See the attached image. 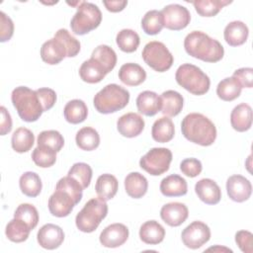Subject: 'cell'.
Returning <instances> with one entry per match:
<instances>
[{
  "instance_id": "7a4b0ae2",
  "label": "cell",
  "mask_w": 253,
  "mask_h": 253,
  "mask_svg": "<svg viewBox=\"0 0 253 253\" xmlns=\"http://www.w3.org/2000/svg\"><path fill=\"white\" fill-rule=\"evenodd\" d=\"M181 130L185 138L202 146L211 145L216 138L214 124L200 113L188 114L181 123Z\"/></svg>"
},
{
  "instance_id": "d6986e66",
  "label": "cell",
  "mask_w": 253,
  "mask_h": 253,
  "mask_svg": "<svg viewBox=\"0 0 253 253\" xmlns=\"http://www.w3.org/2000/svg\"><path fill=\"white\" fill-rule=\"evenodd\" d=\"M66 56L67 52L64 45L55 38L44 42L41 47V57L49 65L58 64Z\"/></svg>"
},
{
  "instance_id": "4316f807",
  "label": "cell",
  "mask_w": 253,
  "mask_h": 253,
  "mask_svg": "<svg viewBox=\"0 0 253 253\" xmlns=\"http://www.w3.org/2000/svg\"><path fill=\"white\" fill-rule=\"evenodd\" d=\"M139 237L146 244L156 245L163 241L165 229L158 221L148 220L140 226Z\"/></svg>"
},
{
  "instance_id": "60d3db41",
  "label": "cell",
  "mask_w": 253,
  "mask_h": 253,
  "mask_svg": "<svg viewBox=\"0 0 253 253\" xmlns=\"http://www.w3.org/2000/svg\"><path fill=\"white\" fill-rule=\"evenodd\" d=\"M32 159L37 166L47 168L55 163L56 151L46 145H38L32 153Z\"/></svg>"
},
{
  "instance_id": "44dd1931",
  "label": "cell",
  "mask_w": 253,
  "mask_h": 253,
  "mask_svg": "<svg viewBox=\"0 0 253 253\" xmlns=\"http://www.w3.org/2000/svg\"><path fill=\"white\" fill-rule=\"evenodd\" d=\"M231 126L239 132L250 129L252 126V109L246 103H241L233 108L230 114Z\"/></svg>"
},
{
  "instance_id": "f6af8a7d",
  "label": "cell",
  "mask_w": 253,
  "mask_h": 253,
  "mask_svg": "<svg viewBox=\"0 0 253 253\" xmlns=\"http://www.w3.org/2000/svg\"><path fill=\"white\" fill-rule=\"evenodd\" d=\"M14 217L24 220L33 230L39 223L38 210L31 204H21L14 212Z\"/></svg>"
},
{
  "instance_id": "bcb514c9",
  "label": "cell",
  "mask_w": 253,
  "mask_h": 253,
  "mask_svg": "<svg viewBox=\"0 0 253 253\" xmlns=\"http://www.w3.org/2000/svg\"><path fill=\"white\" fill-rule=\"evenodd\" d=\"M38 145H46L58 152L64 145V138L57 130H43L38 135Z\"/></svg>"
},
{
  "instance_id": "f546056e",
  "label": "cell",
  "mask_w": 253,
  "mask_h": 253,
  "mask_svg": "<svg viewBox=\"0 0 253 253\" xmlns=\"http://www.w3.org/2000/svg\"><path fill=\"white\" fill-rule=\"evenodd\" d=\"M175 126L172 120L168 117L159 118L152 125L151 135L152 138L160 143L170 141L174 137Z\"/></svg>"
},
{
  "instance_id": "681fc988",
  "label": "cell",
  "mask_w": 253,
  "mask_h": 253,
  "mask_svg": "<svg viewBox=\"0 0 253 253\" xmlns=\"http://www.w3.org/2000/svg\"><path fill=\"white\" fill-rule=\"evenodd\" d=\"M43 108V112L50 110L56 102V93L50 88H40L36 90Z\"/></svg>"
},
{
  "instance_id": "ac0fdd59",
  "label": "cell",
  "mask_w": 253,
  "mask_h": 253,
  "mask_svg": "<svg viewBox=\"0 0 253 253\" xmlns=\"http://www.w3.org/2000/svg\"><path fill=\"white\" fill-rule=\"evenodd\" d=\"M195 192L199 199L207 205H216L221 199L219 186L211 179L204 178L195 185Z\"/></svg>"
},
{
  "instance_id": "ab89813d",
  "label": "cell",
  "mask_w": 253,
  "mask_h": 253,
  "mask_svg": "<svg viewBox=\"0 0 253 253\" xmlns=\"http://www.w3.org/2000/svg\"><path fill=\"white\" fill-rule=\"evenodd\" d=\"M164 27L163 17L160 11L150 10L145 13L141 20V28L147 35L154 36L161 32Z\"/></svg>"
},
{
  "instance_id": "7bdbcfd3",
  "label": "cell",
  "mask_w": 253,
  "mask_h": 253,
  "mask_svg": "<svg viewBox=\"0 0 253 253\" xmlns=\"http://www.w3.org/2000/svg\"><path fill=\"white\" fill-rule=\"evenodd\" d=\"M68 176L75 178L83 189L89 187L92 179V168L84 162H77L71 166L68 171Z\"/></svg>"
},
{
  "instance_id": "db71d44e",
  "label": "cell",
  "mask_w": 253,
  "mask_h": 253,
  "mask_svg": "<svg viewBox=\"0 0 253 253\" xmlns=\"http://www.w3.org/2000/svg\"><path fill=\"white\" fill-rule=\"evenodd\" d=\"M103 4L105 5L106 9L110 12L117 13L123 11L126 6L127 5V1L126 0H118V1H103Z\"/></svg>"
},
{
  "instance_id": "3957f363",
  "label": "cell",
  "mask_w": 253,
  "mask_h": 253,
  "mask_svg": "<svg viewBox=\"0 0 253 253\" xmlns=\"http://www.w3.org/2000/svg\"><path fill=\"white\" fill-rule=\"evenodd\" d=\"M11 101L19 117L25 122H36L43 113V108L37 92L29 87H16L12 91Z\"/></svg>"
},
{
  "instance_id": "f35d334b",
  "label": "cell",
  "mask_w": 253,
  "mask_h": 253,
  "mask_svg": "<svg viewBox=\"0 0 253 253\" xmlns=\"http://www.w3.org/2000/svg\"><path fill=\"white\" fill-rule=\"evenodd\" d=\"M197 13L202 17H213L231 1L228 0H198L192 2Z\"/></svg>"
},
{
  "instance_id": "816d5d0a",
  "label": "cell",
  "mask_w": 253,
  "mask_h": 253,
  "mask_svg": "<svg viewBox=\"0 0 253 253\" xmlns=\"http://www.w3.org/2000/svg\"><path fill=\"white\" fill-rule=\"evenodd\" d=\"M232 77L240 83L242 88H251L253 86V69L251 67H242L235 70Z\"/></svg>"
},
{
  "instance_id": "11a10c76",
  "label": "cell",
  "mask_w": 253,
  "mask_h": 253,
  "mask_svg": "<svg viewBox=\"0 0 253 253\" xmlns=\"http://www.w3.org/2000/svg\"><path fill=\"white\" fill-rule=\"evenodd\" d=\"M211 250H213V251H229V252H232L231 249H228V248H225V247H219V246H215V247H211L208 249V251H211Z\"/></svg>"
},
{
  "instance_id": "6da1fadb",
  "label": "cell",
  "mask_w": 253,
  "mask_h": 253,
  "mask_svg": "<svg viewBox=\"0 0 253 253\" xmlns=\"http://www.w3.org/2000/svg\"><path fill=\"white\" fill-rule=\"evenodd\" d=\"M186 52L198 59L206 62H217L224 54L221 43L201 31H193L184 40Z\"/></svg>"
},
{
  "instance_id": "cb8c5ba5",
  "label": "cell",
  "mask_w": 253,
  "mask_h": 253,
  "mask_svg": "<svg viewBox=\"0 0 253 253\" xmlns=\"http://www.w3.org/2000/svg\"><path fill=\"white\" fill-rule=\"evenodd\" d=\"M160 192L165 197H180L187 194L188 185L183 177L177 174H172L162 179L160 183Z\"/></svg>"
},
{
  "instance_id": "ba28073f",
  "label": "cell",
  "mask_w": 253,
  "mask_h": 253,
  "mask_svg": "<svg viewBox=\"0 0 253 253\" xmlns=\"http://www.w3.org/2000/svg\"><path fill=\"white\" fill-rule=\"evenodd\" d=\"M144 62L157 72H165L171 68L174 57L166 45L157 41L146 43L141 52Z\"/></svg>"
},
{
  "instance_id": "5bb4252c",
  "label": "cell",
  "mask_w": 253,
  "mask_h": 253,
  "mask_svg": "<svg viewBox=\"0 0 253 253\" xmlns=\"http://www.w3.org/2000/svg\"><path fill=\"white\" fill-rule=\"evenodd\" d=\"M37 239L41 247L53 250L62 244L64 240V232L60 226L52 223H46L39 229Z\"/></svg>"
},
{
  "instance_id": "30bf717a",
  "label": "cell",
  "mask_w": 253,
  "mask_h": 253,
  "mask_svg": "<svg viewBox=\"0 0 253 253\" xmlns=\"http://www.w3.org/2000/svg\"><path fill=\"white\" fill-rule=\"evenodd\" d=\"M163 17L164 27L171 31L185 29L191 21L189 10L179 4H169L160 11Z\"/></svg>"
},
{
  "instance_id": "52a82bcc",
  "label": "cell",
  "mask_w": 253,
  "mask_h": 253,
  "mask_svg": "<svg viewBox=\"0 0 253 253\" xmlns=\"http://www.w3.org/2000/svg\"><path fill=\"white\" fill-rule=\"evenodd\" d=\"M102 22V13L93 3L81 1L77 11L70 21V27L75 35L83 36L99 27Z\"/></svg>"
},
{
  "instance_id": "f907efd6",
  "label": "cell",
  "mask_w": 253,
  "mask_h": 253,
  "mask_svg": "<svg viewBox=\"0 0 253 253\" xmlns=\"http://www.w3.org/2000/svg\"><path fill=\"white\" fill-rule=\"evenodd\" d=\"M252 240L253 235L250 231L239 230L235 234V242L237 243L240 250L244 253H252Z\"/></svg>"
},
{
  "instance_id": "7402d4cb",
  "label": "cell",
  "mask_w": 253,
  "mask_h": 253,
  "mask_svg": "<svg viewBox=\"0 0 253 253\" xmlns=\"http://www.w3.org/2000/svg\"><path fill=\"white\" fill-rule=\"evenodd\" d=\"M119 79L127 86H138L146 79V72L139 64L128 62L121 66Z\"/></svg>"
},
{
  "instance_id": "7c38bea8",
  "label": "cell",
  "mask_w": 253,
  "mask_h": 253,
  "mask_svg": "<svg viewBox=\"0 0 253 253\" xmlns=\"http://www.w3.org/2000/svg\"><path fill=\"white\" fill-rule=\"evenodd\" d=\"M75 202L73 198L63 190L55 189L54 193L48 199L49 212L56 217H64L71 213Z\"/></svg>"
},
{
  "instance_id": "2e32d148",
  "label": "cell",
  "mask_w": 253,
  "mask_h": 253,
  "mask_svg": "<svg viewBox=\"0 0 253 253\" xmlns=\"http://www.w3.org/2000/svg\"><path fill=\"white\" fill-rule=\"evenodd\" d=\"M117 128L125 137H135L142 132L144 128V120L136 113H126L119 118Z\"/></svg>"
},
{
  "instance_id": "74e56055",
  "label": "cell",
  "mask_w": 253,
  "mask_h": 253,
  "mask_svg": "<svg viewBox=\"0 0 253 253\" xmlns=\"http://www.w3.org/2000/svg\"><path fill=\"white\" fill-rule=\"evenodd\" d=\"M116 42L122 51L130 53L137 49L140 40L138 34L135 31L130 29H124L118 33Z\"/></svg>"
},
{
  "instance_id": "277c9868",
  "label": "cell",
  "mask_w": 253,
  "mask_h": 253,
  "mask_svg": "<svg viewBox=\"0 0 253 253\" xmlns=\"http://www.w3.org/2000/svg\"><path fill=\"white\" fill-rule=\"evenodd\" d=\"M129 102V92L118 84H108L93 99L95 109L101 114H112L124 109Z\"/></svg>"
},
{
  "instance_id": "8992f818",
  "label": "cell",
  "mask_w": 253,
  "mask_h": 253,
  "mask_svg": "<svg viewBox=\"0 0 253 253\" xmlns=\"http://www.w3.org/2000/svg\"><path fill=\"white\" fill-rule=\"evenodd\" d=\"M108 205L106 201L98 198L89 200L75 217L77 228L85 233L93 232L97 229L101 221L107 216Z\"/></svg>"
},
{
  "instance_id": "d590c367",
  "label": "cell",
  "mask_w": 253,
  "mask_h": 253,
  "mask_svg": "<svg viewBox=\"0 0 253 253\" xmlns=\"http://www.w3.org/2000/svg\"><path fill=\"white\" fill-rule=\"evenodd\" d=\"M19 186L24 195L30 198H35L42 192V184L40 176L32 171L25 172L19 180Z\"/></svg>"
},
{
  "instance_id": "603a6c76",
  "label": "cell",
  "mask_w": 253,
  "mask_h": 253,
  "mask_svg": "<svg viewBox=\"0 0 253 253\" xmlns=\"http://www.w3.org/2000/svg\"><path fill=\"white\" fill-rule=\"evenodd\" d=\"M248 35V27L241 21L230 22L226 25L223 32L224 40L230 46H238L245 43Z\"/></svg>"
},
{
  "instance_id": "d6a6232c",
  "label": "cell",
  "mask_w": 253,
  "mask_h": 253,
  "mask_svg": "<svg viewBox=\"0 0 253 253\" xmlns=\"http://www.w3.org/2000/svg\"><path fill=\"white\" fill-rule=\"evenodd\" d=\"M242 87L234 77H226L222 79L216 87V95L222 101L230 102L238 98L241 94Z\"/></svg>"
},
{
  "instance_id": "e575fe53",
  "label": "cell",
  "mask_w": 253,
  "mask_h": 253,
  "mask_svg": "<svg viewBox=\"0 0 253 253\" xmlns=\"http://www.w3.org/2000/svg\"><path fill=\"white\" fill-rule=\"evenodd\" d=\"M35 142V135L27 127H19L17 128L11 138L12 148L18 153L28 152Z\"/></svg>"
},
{
  "instance_id": "c3c4849f",
  "label": "cell",
  "mask_w": 253,
  "mask_h": 253,
  "mask_svg": "<svg viewBox=\"0 0 253 253\" xmlns=\"http://www.w3.org/2000/svg\"><path fill=\"white\" fill-rule=\"evenodd\" d=\"M0 42H5L11 40L14 34V23L4 12H0Z\"/></svg>"
},
{
  "instance_id": "e0dca14e",
  "label": "cell",
  "mask_w": 253,
  "mask_h": 253,
  "mask_svg": "<svg viewBox=\"0 0 253 253\" xmlns=\"http://www.w3.org/2000/svg\"><path fill=\"white\" fill-rule=\"evenodd\" d=\"M189 215L188 208L178 202L168 203L160 210V216L162 220L170 226H179L186 221Z\"/></svg>"
},
{
  "instance_id": "ee69618b",
  "label": "cell",
  "mask_w": 253,
  "mask_h": 253,
  "mask_svg": "<svg viewBox=\"0 0 253 253\" xmlns=\"http://www.w3.org/2000/svg\"><path fill=\"white\" fill-rule=\"evenodd\" d=\"M58 40L65 47L67 52V57H74L80 51V42L76 40L73 36L66 29H59L55 34L54 37Z\"/></svg>"
},
{
  "instance_id": "d4e9b609",
  "label": "cell",
  "mask_w": 253,
  "mask_h": 253,
  "mask_svg": "<svg viewBox=\"0 0 253 253\" xmlns=\"http://www.w3.org/2000/svg\"><path fill=\"white\" fill-rule=\"evenodd\" d=\"M79 75L84 82L94 84L102 81L107 75V72L97 60L90 57L81 64L79 68Z\"/></svg>"
},
{
  "instance_id": "1f68e13d",
  "label": "cell",
  "mask_w": 253,
  "mask_h": 253,
  "mask_svg": "<svg viewBox=\"0 0 253 253\" xmlns=\"http://www.w3.org/2000/svg\"><path fill=\"white\" fill-rule=\"evenodd\" d=\"M31 230V227L24 220L14 217L6 225L5 234L10 241L21 243L28 239Z\"/></svg>"
},
{
  "instance_id": "836d02e7",
  "label": "cell",
  "mask_w": 253,
  "mask_h": 253,
  "mask_svg": "<svg viewBox=\"0 0 253 253\" xmlns=\"http://www.w3.org/2000/svg\"><path fill=\"white\" fill-rule=\"evenodd\" d=\"M75 141L80 149L85 151H92L99 146L100 135L95 128L84 126L77 131Z\"/></svg>"
},
{
  "instance_id": "f5cc1de1",
  "label": "cell",
  "mask_w": 253,
  "mask_h": 253,
  "mask_svg": "<svg viewBox=\"0 0 253 253\" xmlns=\"http://www.w3.org/2000/svg\"><path fill=\"white\" fill-rule=\"evenodd\" d=\"M1 111V122H0V133L1 135H5L9 133L12 129V119L4 106L0 107Z\"/></svg>"
},
{
  "instance_id": "9a60e30c",
  "label": "cell",
  "mask_w": 253,
  "mask_h": 253,
  "mask_svg": "<svg viewBox=\"0 0 253 253\" xmlns=\"http://www.w3.org/2000/svg\"><path fill=\"white\" fill-rule=\"evenodd\" d=\"M226 191L230 200L236 203L247 201L252 193V186L248 179L241 175H232L226 181Z\"/></svg>"
},
{
  "instance_id": "4fadbf2b",
  "label": "cell",
  "mask_w": 253,
  "mask_h": 253,
  "mask_svg": "<svg viewBox=\"0 0 253 253\" xmlns=\"http://www.w3.org/2000/svg\"><path fill=\"white\" fill-rule=\"evenodd\" d=\"M128 238V228L123 223H113L106 226L100 234V243L107 248L122 246Z\"/></svg>"
},
{
  "instance_id": "5b68a950",
  "label": "cell",
  "mask_w": 253,
  "mask_h": 253,
  "mask_svg": "<svg viewBox=\"0 0 253 253\" xmlns=\"http://www.w3.org/2000/svg\"><path fill=\"white\" fill-rule=\"evenodd\" d=\"M175 79L181 87L197 96L206 94L211 86L209 76L200 67L191 63L180 65L176 71Z\"/></svg>"
},
{
  "instance_id": "f1b7e54d",
  "label": "cell",
  "mask_w": 253,
  "mask_h": 253,
  "mask_svg": "<svg viewBox=\"0 0 253 253\" xmlns=\"http://www.w3.org/2000/svg\"><path fill=\"white\" fill-rule=\"evenodd\" d=\"M118 188L119 182L117 178L114 175L108 173L100 175L95 186L97 196L106 202L112 200L116 196Z\"/></svg>"
},
{
  "instance_id": "8d00e7d4",
  "label": "cell",
  "mask_w": 253,
  "mask_h": 253,
  "mask_svg": "<svg viewBox=\"0 0 253 253\" xmlns=\"http://www.w3.org/2000/svg\"><path fill=\"white\" fill-rule=\"evenodd\" d=\"M91 57L97 60L104 67L107 74L111 72L117 64V54L115 50L107 44L98 45L93 50Z\"/></svg>"
},
{
  "instance_id": "7dc6e473",
  "label": "cell",
  "mask_w": 253,
  "mask_h": 253,
  "mask_svg": "<svg viewBox=\"0 0 253 253\" xmlns=\"http://www.w3.org/2000/svg\"><path fill=\"white\" fill-rule=\"evenodd\" d=\"M180 170L190 178L197 177L203 170L202 163L197 158H186L180 164Z\"/></svg>"
},
{
  "instance_id": "ffe728a7",
  "label": "cell",
  "mask_w": 253,
  "mask_h": 253,
  "mask_svg": "<svg viewBox=\"0 0 253 253\" xmlns=\"http://www.w3.org/2000/svg\"><path fill=\"white\" fill-rule=\"evenodd\" d=\"M136 107L140 114L152 117L161 111V97L153 91H143L136 98Z\"/></svg>"
},
{
  "instance_id": "9c48e42d",
  "label": "cell",
  "mask_w": 253,
  "mask_h": 253,
  "mask_svg": "<svg viewBox=\"0 0 253 253\" xmlns=\"http://www.w3.org/2000/svg\"><path fill=\"white\" fill-rule=\"evenodd\" d=\"M172 161V152L165 147H154L148 150L139 160V166L152 176H159L168 171Z\"/></svg>"
},
{
  "instance_id": "484cf974",
  "label": "cell",
  "mask_w": 253,
  "mask_h": 253,
  "mask_svg": "<svg viewBox=\"0 0 253 253\" xmlns=\"http://www.w3.org/2000/svg\"><path fill=\"white\" fill-rule=\"evenodd\" d=\"M125 189L130 198L140 199L147 192V179L139 172H131L125 179Z\"/></svg>"
},
{
  "instance_id": "8fae6325",
  "label": "cell",
  "mask_w": 253,
  "mask_h": 253,
  "mask_svg": "<svg viewBox=\"0 0 253 253\" xmlns=\"http://www.w3.org/2000/svg\"><path fill=\"white\" fill-rule=\"evenodd\" d=\"M181 237L186 247L198 249L210 240L211 229L205 222L196 220L184 228Z\"/></svg>"
},
{
  "instance_id": "83f0119b",
  "label": "cell",
  "mask_w": 253,
  "mask_h": 253,
  "mask_svg": "<svg viewBox=\"0 0 253 253\" xmlns=\"http://www.w3.org/2000/svg\"><path fill=\"white\" fill-rule=\"evenodd\" d=\"M161 112L167 117H175L179 115L184 106L183 96L174 90H167L162 93Z\"/></svg>"
},
{
  "instance_id": "4dcf8cb0",
  "label": "cell",
  "mask_w": 253,
  "mask_h": 253,
  "mask_svg": "<svg viewBox=\"0 0 253 253\" xmlns=\"http://www.w3.org/2000/svg\"><path fill=\"white\" fill-rule=\"evenodd\" d=\"M63 115L68 123L77 125L86 120L88 116V109L84 101L74 99L65 105L63 109Z\"/></svg>"
},
{
  "instance_id": "b9f144b4",
  "label": "cell",
  "mask_w": 253,
  "mask_h": 253,
  "mask_svg": "<svg viewBox=\"0 0 253 253\" xmlns=\"http://www.w3.org/2000/svg\"><path fill=\"white\" fill-rule=\"evenodd\" d=\"M55 189L63 190L66 193H68L73 198L76 205L79 204V202L81 201L83 196V190H84L80 185V183L75 178L70 177L68 175L58 180V182L56 183Z\"/></svg>"
}]
</instances>
